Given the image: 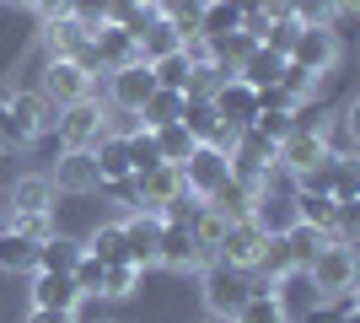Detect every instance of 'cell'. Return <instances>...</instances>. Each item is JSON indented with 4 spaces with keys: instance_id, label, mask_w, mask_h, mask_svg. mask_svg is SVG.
I'll use <instances>...</instances> for the list:
<instances>
[{
    "instance_id": "6da1fadb",
    "label": "cell",
    "mask_w": 360,
    "mask_h": 323,
    "mask_svg": "<svg viewBox=\"0 0 360 323\" xmlns=\"http://www.w3.org/2000/svg\"><path fill=\"white\" fill-rule=\"evenodd\" d=\"M253 286H258V275L231 270V264H221V259H205V270H199V296H205V308H210L215 323L237 318V308L253 296Z\"/></svg>"
},
{
    "instance_id": "7a4b0ae2",
    "label": "cell",
    "mask_w": 360,
    "mask_h": 323,
    "mask_svg": "<svg viewBox=\"0 0 360 323\" xmlns=\"http://www.w3.org/2000/svg\"><path fill=\"white\" fill-rule=\"evenodd\" d=\"M355 275H360V259L345 237H328L317 248V259L307 264V280H312L317 296H339V291H355Z\"/></svg>"
},
{
    "instance_id": "3957f363",
    "label": "cell",
    "mask_w": 360,
    "mask_h": 323,
    "mask_svg": "<svg viewBox=\"0 0 360 323\" xmlns=\"http://www.w3.org/2000/svg\"><path fill=\"white\" fill-rule=\"evenodd\" d=\"M54 135H60V151H91V146L108 135V108L97 103V97L60 108V119H54Z\"/></svg>"
},
{
    "instance_id": "277c9868",
    "label": "cell",
    "mask_w": 360,
    "mask_h": 323,
    "mask_svg": "<svg viewBox=\"0 0 360 323\" xmlns=\"http://www.w3.org/2000/svg\"><path fill=\"white\" fill-rule=\"evenodd\" d=\"M38 92H44L54 108L86 103V97H97V70H86L81 60H49V65H44V81H38Z\"/></svg>"
},
{
    "instance_id": "5b68a950",
    "label": "cell",
    "mask_w": 360,
    "mask_h": 323,
    "mask_svg": "<svg viewBox=\"0 0 360 323\" xmlns=\"http://www.w3.org/2000/svg\"><path fill=\"white\" fill-rule=\"evenodd\" d=\"M285 60L296 65V70H307L312 81H323L333 65L345 60V44H339V32H333V27H301Z\"/></svg>"
},
{
    "instance_id": "8992f818",
    "label": "cell",
    "mask_w": 360,
    "mask_h": 323,
    "mask_svg": "<svg viewBox=\"0 0 360 323\" xmlns=\"http://www.w3.org/2000/svg\"><path fill=\"white\" fill-rule=\"evenodd\" d=\"M178 178H183V189H188V194H194L199 205L210 200L215 189L226 184V178H231V156L226 151H215V146H194V151L183 156L178 162Z\"/></svg>"
},
{
    "instance_id": "52a82bcc",
    "label": "cell",
    "mask_w": 360,
    "mask_h": 323,
    "mask_svg": "<svg viewBox=\"0 0 360 323\" xmlns=\"http://www.w3.org/2000/svg\"><path fill=\"white\" fill-rule=\"evenodd\" d=\"M264 243H269V237L253 227V215H242V221H226V232H221V243H215L210 259H221V264H231V270H248V275H253Z\"/></svg>"
},
{
    "instance_id": "ba28073f",
    "label": "cell",
    "mask_w": 360,
    "mask_h": 323,
    "mask_svg": "<svg viewBox=\"0 0 360 323\" xmlns=\"http://www.w3.org/2000/svg\"><path fill=\"white\" fill-rule=\"evenodd\" d=\"M317 162H328V140H323V129H290L280 146H274V167L285 172V178H301V172H312Z\"/></svg>"
},
{
    "instance_id": "9c48e42d",
    "label": "cell",
    "mask_w": 360,
    "mask_h": 323,
    "mask_svg": "<svg viewBox=\"0 0 360 323\" xmlns=\"http://www.w3.org/2000/svg\"><path fill=\"white\" fill-rule=\"evenodd\" d=\"M253 227L264 237H285L296 227V184H280V189H253Z\"/></svg>"
},
{
    "instance_id": "30bf717a",
    "label": "cell",
    "mask_w": 360,
    "mask_h": 323,
    "mask_svg": "<svg viewBox=\"0 0 360 323\" xmlns=\"http://www.w3.org/2000/svg\"><path fill=\"white\" fill-rule=\"evenodd\" d=\"M178 124L199 140V146H215V151H226V156H231V146H237V129H226V124H221V113H215L210 97H183Z\"/></svg>"
},
{
    "instance_id": "8fae6325",
    "label": "cell",
    "mask_w": 360,
    "mask_h": 323,
    "mask_svg": "<svg viewBox=\"0 0 360 323\" xmlns=\"http://www.w3.org/2000/svg\"><path fill=\"white\" fill-rule=\"evenodd\" d=\"M119 232H124V259H129L140 275H146L150 264H156V243H162V215H156V210H129V215L119 221Z\"/></svg>"
},
{
    "instance_id": "7c38bea8",
    "label": "cell",
    "mask_w": 360,
    "mask_h": 323,
    "mask_svg": "<svg viewBox=\"0 0 360 323\" xmlns=\"http://www.w3.org/2000/svg\"><path fill=\"white\" fill-rule=\"evenodd\" d=\"M150 92H156V76H150V65H146V60H135V65H119V70H108V108L140 113Z\"/></svg>"
},
{
    "instance_id": "4fadbf2b",
    "label": "cell",
    "mask_w": 360,
    "mask_h": 323,
    "mask_svg": "<svg viewBox=\"0 0 360 323\" xmlns=\"http://www.w3.org/2000/svg\"><path fill=\"white\" fill-rule=\"evenodd\" d=\"M205 259H210V253L194 243V232L162 221V243H156V264H162V270H172V275H199Z\"/></svg>"
},
{
    "instance_id": "5bb4252c",
    "label": "cell",
    "mask_w": 360,
    "mask_h": 323,
    "mask_svg": "<svg viewBox=\"0 0 360 323\" xmlns=\"http://www.w3.org/2000/svg\"><path fill=\"white\" fill-rule=\"evenodd\" d=\"M6 108H11V119H16V135L27 140H38V135H49V129H54V119H60V108L49 103L44 92H38V87H32V92H6Z\"/></svg>"
},
{
    "instance_id": "9a60e30c",
    "label": "cell",
    "mask_w": 360,
    "mask_h": 323,
    "mask_svg": "<svg viewBox=\"0 0 360 323\" xmlns=\"http://www.w3.org/2000/svg\"><path fill=\"white\" fill-rule=\"evenodd\" d=\"M54 194H97L103 189V172H97V156L91 151H60V167L49 172Z\"/></svg>"
},
{
    "instance_id": "2e32d148",
    "label": "cell",
    "mask_w": 360,
    "mask_h": 323,
    "mask_svg": "<svg viewBox=\"0 0 360 323\" xmlns=\"http://www.w3.org/2000/svg\"><path fill=\"white\" fill-rule=\"evenodd\" d=\"M210 103H215V113H221V124H226V129H237V135L253 124V113H258V92L242 76H226L221 87H215Z\"/></svg>"
},
{
    "instance_id": "e0dca14e",
    "label": "cell",
    "mask_w": 360,
    "mask_h": 323,
    "mask_svg": "<svg viewBox=\"0 0 360 323\" xmlns=\"http://www.w3.org/2000/svg\"><path fill=\"white\" fill-rule=\"evenodd\" d=\"M91 54H97V70H119V65H135L140 54H135V38L119 27V22H97L91 27Z\"/></svg>"
},
{
    "instance_id": "ac0fdd59",
    "label": "cell",
    "mask_w": 360,
    "mask_h": 323,
    "mask_svg": "<svg viewBox=\"0 0 360 323\" xmlns=\"http://www.w3.org/2000/svg\"><path fill=\"white\" fill-rule=\"evenodd\" d=\"M6 210H16V215H49L54 210V184H49V172H22V178L6 189Z\"/></svg>"
},
{
    "instance_id": "d6986e66",
    "label": "cell",
    "mask_w": 360,
    "mask_h": 323,
    "mask_svg": "<svg viewBox=\"0 0 360 323\" xmlns=\"http://www.w3.org/2000/svg\"><path fill=\"white\" fill-rule=\"evenodd\" d=\"M86 302L75 275H44V270H32V308H54V312H75Z\"/></svg>"
},
{
    "instance_id": "ffe728a7",
    "label": "cell",
    "mask_w": 360,
    "mask_h": 323,
    "mask_svg": "<svg viewBox=\"0 0 360 323\" xmlns=\"http://www.w3.org/2000/svg\"><path fill=\"white\" fill-rule=\"evenodd\" d=\"M86 44H91V27H81L70 11L44 22V49H49V60H75Z\"/></svg>"
},
{
    "instance_id": "44dd1931",
    "label": "cell",
    "mask_w": 360,
    "mask_h": 323,
    "mask_svg": "<svg viewBox=\"0 0 360 323\" xmlns=\"http://www.w3.org/2000/svg\"><path fill=\"white\" fill-rule=\"evenodd\" d=\"M81 259H86L81 237H65V232H54L49 243H38V264H32V270H44V275H70Z\"/></svg>"
},
{
    "instance_id": "7402d4cb",
    "label": "cell",
    "mask_w": 360,
    "mask_h": 323,
    "mask_svg": "<svg viewBox=\"0 0 360 323\" xmlns=\"http://www.w3.org/2000/svg\"><path fill=\"white\" fill-rule=\"evenodd\" d=\"M231 323H290V308L280 302V291H274V286H264V280H258L253 296L237 308V318H231Z\"/></svg>"
},
{
    "instance_id": "603a6c76",
    "label": "cell",
    "mask_w": 360,
    "mask_h": 323,
    "mask_svg": "<svg viewBox=\"0 0 360 323\" xmlns=\"http://www.w3.org/2000/svg\"><path fill=\"white\" fill-rule=\"evenodd\" d=\"M135 184H140V205H146V210H162L172 194H183V178H178V167H172V162H162V167L140 172Z\"/></svg>"
},
{
    "instance_id": "cb8c5ba5",
    "label": "cell",
    "mask_w": 360,
    "mask_h": 323,
    "mask_svg": "<svg viewBox=\"0 0 360 323\" xmlns=\"http://www.w3.org/2000/svg\"><path fill=\"white\" fill-rule=\"evenodd\" d=\"M172 49H183V38H178V27L167 22V16H150L146 27H140V38H135V54L140 60H162V54H172Z\"/></svg>"
},
{
    "instance_id": "d4e9b609",
    "label": "cell",
    "mask_w": 360,
    "mask_h": 323,
    "mask_svg": "<svg viewBox=\"0 0 360 323\" xmlns=\"http://www.w3.org/2000/svg\"><path fill=\"white\" fill-rule=\"evenodd\" d=\"M205 210H215L221 221H242V215L253 210V184H242V178H226V184L215 189L210 200H205Z\"/></svg>"
},
{
    "instance_id": "484cf974",
    "label": "cell",
    "mask_w": 360,
    "mask_h": 323,
    "mask_svg": "<svg viewBox=\"0 0 360 323\" xmlns=\"http://www.w3.org/2000/svg\"><path fill=\"white\" fill-rule=\"evenodd\" d=\"M32 264H38V243L11 227H0V270L6 275H32Z\"/></svg>"
},
{
    "instance_id": "4316f807",
    "label": "cell",
    "mask_w": 360,
    "mask_h": 323,
    "mask_svg": "<svg viewBox=\"0 0 360 323\" xmlns=\"http://www.w3.org/2000/svg\"><path fill=\"white\" fill-rule=\"evenodd\" d=\"M280 70H285V54H274V49H264V44H258L253 54L242 60V70H237V76L248 81L253 92H264V87H274V81H280Z\"/></svg>"
},
{
    "instance_id": "83f0119b",
    "label": "cell",
    "mask_w": 360,
    "mask_h": 323,
    "mask_svg": "<svg viewBox=\"0 0 360 323\" xmlns=\"http://www.w3.org/2000/svg\"><path fill=\"white\" fill-rule=\"evenodd\" d=\"M150 76H156V87L188 97V87H194V65H188L183 49H172V54H162V60H150Z\"/></svg>"
},
{
    "instance_id": "f1b7e54d",
    "label": "cell",
    "mask_w": 360,
    "mask_h": 323,
    "mask_svg": "<svg viewBox=\"0 0 360 323\" xmlns=\"http://www.w3.org/2000/svg\"><path fill=\"white\" fill-rule=\"evenodd\" d=\"M264 286H280L285 275H296V259H290V248H285V237H269L264 243V253H258V270H253Z\"/></svg>"
},
{
    "instance_id": "f546056e",
    "label": "cell",
    "mask_w": 360,
    "mask_h": 323,
    "mask_svg": "<svg viewBox=\"0 0 360 323\" xmlns=\"http://www.w3.org/2000/svg\"><path fill=\"white\" fill-rule=\"evenodd\" d=\"M253 49H258V44L248 38V32H226V38H215V44H210V60H215V70H221V76H237L242 60H248Z\"/></svg>"
},
{
    "instance_id": "4dcf8cb0",
    "label": "cell",
    "mask_w": 360,
    "mask_h": 323,
    "mask_svg": "<svg viewBox=\"0 0 360 323\" xmlns=\"http://www.w3.org/2000/svg\"><path fill=\"white\" fill-rule=\"evenodd\" d=\"M178 113H183V92H167V87H156L135 119L146 124V129H162V124H178Z\"/></svg>"
},
{
    "instance_id": "1f68e13d",
    "label": "cell",
    "mask_w": 360,
    "mask_h": 323,
    "mask_svg": "<svg viewBox=\"0 0 360 323\" xmlns=\"http://www.w3.org/2000/svg\"><path fill=\"white\" fill-rule=\"evenodd\" d=\"M242 27V11L231 6V0H215V6H199V38H226V32Z\"/></svg>"
},
{
    "instance_id": "d6a6232c",
    "label": "cell",
    "mask_w": 360,
    "mask_h": 323,
    "mask_svg": "<svg viewBox=\"0 0 360 323\" xmlns=\"http://www.w3.org/2000/svg\"><path fill=\"white\" fill-rule=\"evenodd\" d=\"M328 243V232H317V227H307V221H296V227L285 232V248H290V259H296V270L307 275V264L317 259V248Z\"/></svg>"
},
{
    "instance_id": "836d02e7",
    "label": "cell",
    "mask_w": 360,
    "mask_h": 323,
    "mask_svg": "<svg viewBox=\"0 0 360 323\" xmlns=\"http://www.w3.org/2000/svg\"><path fill=\"white\" fill-rule=\"evenodd\" d=\"M91 156H97V172L108 178H129V151H124V135H103L97 146H91Z\"/></svg>"
},
{
    "instance_id": "e575fe53",
    "label": "cell",
    "mask_w": 360,
    "mask_h": 323,
    "mask_svg": "<svg viewBox=\"0 0 360 323\" xmlns=\"http://www.w3.org/2000/svg\"><path fill=\"white\" fill-rule=\"evenodd\" d=\"M81 248H86L91 259H103V264H129V259H124V232H119V221H103V227L91 232Z\"/></svg>"
},
{
    "instance_id": "d590c367",
    "label": "cell",
    "mask_w": 360,
    "mask_h": 323,
    "mask_svg": "<svg viewBox=\"0 0 360 323\" xmlns=\"http://www.w3.org/2000/svg\"><path fill=\"white\" fill-rule=\"evenodd\" d=\"M124 151H129V172H150V167H162V151H156V135H150L146 124H140L135 135H124Z\"/></svg>"
},
{
    "instance_id": "8d00e7d4",
    "label": "cell",
    "mask_w": 360,
    "mask_h": 323,
    "mask_svg": "<svg viewBox=\"0 0 360 323\" xmlns=\"http://www.w3.org/2000/svg\"><path fill=\"white\" fill-rule=\"evenodd\" d=\"M150 135H156V151H162V162H172V167H178L183 156H188V151L199 146V140L188 135L183 124H162V129H150Z\"/></svg>"
},
{
    "instance_id": "74e56055",
    "label": "cell",
    "mask_w": 360,
    "mask_h": 323,
    "mask_svg": "<svg viewBox=\"0 0 360 323\" xmlns=\"http://www.w3.org/2000/svg\"><path fill=\"white\" fill-rule=\"evenodd\" d=\"M290 6V16H296L301 27H333L339 22V6L333 0H285Z\"/></svg>"
},
{
    "instance_id": "f35d334b",
    "label": "cell",
    "mask_w": 360,
    "mask_h": 323,
    "mask_svg": "<svg viewBox=\"0 0 360 323\" xmlns=\"http://www.w3.org/2000/svg\"><path fill=\"white\" fill-rule=\"evenodd\" d=\"M135 286H140V270H135V264H108V270H103V296H113V302L135 296Z\"/></svg>"
},
{
    "instance_id": "ab89813d",
    "label": "cell",
    "mask_w": 360,
    "mask_h": 323,
    "mask_svg": "<svg viewBox=\"0 0 360 323\" xmlns=\"http://www.w3.org/2000/svg\"><path fill=\"white\" fill-rule=\"evenodd\" d=\"M188 232H194V243L205 248V253H215V243H221V232H226V221H221L215 210H205V205H199L194 221H188Z\"/></svg>"
},
{
    "instance_id": "60d3db41",
    "label": "cell",
    "mask_w": 360,
    "mask_h": 323,
    "mask_svg": "<svg viewBox=\"0 0 360 323\" xmlns=\"http://www.w3.org/2000/svg\"><path fill=\"white\" fill-rule=\"evenodd\" d=\"M6 227H11V232H22V237H32V243H49V237H54V232H60V227H54V221H49V215H6Z\"/></svg>"
},
{
    "instance_id": "b9f144b4",
    "label": "cell",
    "mask_w": 360,
    "mask_h": 323,
    "mask_svg": "<svg viewBox=\"0 0 360 323\" xmlns=\"http://www.w3.org/2000/svg\"><path fill=\"white\" fill-rule=\"evenodd\" d=\"M103 270H108V264H103V259H91V253L70 270L75 286H81V296H103Z\"/></svg>"
},
{
    "instance_id": "7bdbcfd3",
    "label": "cell",
    "mask_w": 360,
    "mask_h": 323,
    "mask_svg": "<svg viewBox=\"0 0 360 323\" xmlns=\"http://www.w3.org/2000/svg\"><path fill=\"white\" fill-rule=\"evenodd\" d=\"M194 210H199V200L188 194V189H183V194H172V200H167L156 215H162L167 227H188V221H194Z\"/></svg>"
},
{
    "instance_id": "ee69618b",
    "label": "cell",
    "mask_w": 360,
    "mask_h": 323,
    "mask_svg": "<svg viewBox=\"0 0 360 323\" xmlns=\"http://www.w3.org/2000/svg\"><path fill=\"white\" fill-rule=\"evenodd\" d=\"M296 32H301V22H296V16H280V22H269V38H264V49H274V54H290Z\"/></svg>"
},
{
    "instance_id": "f6af8a7d",
    "label": "cell",
    "mask_w": 360,
    "mask_h": 323,
    "mask_svg": "<svg viewBox=\"0 0 360 323\" xmlns=\"http://www.w3.org/2000/svg\"><path fill=\"white\" fill-rule=\"evenodd\" d=\"M0 151H6V156L27 151V140L16 135V119H11V108H6V92H0Z\"/></svg>"
},
{
    "instance_id": "bcb514c9",
    "label": "cell",
    "mask_w": 360,
    "mask_h": 323,
    "mask_svg": "<svg viewBox=\"0 0 360 323\" xmlns=\"http://www.w3.org/2000/svg\"><path fill=\"white\" fill-rule=\"evenodd\" d=\"M70 16L81 27H97V22H108V0H70Z\"/></svg>"
},
{
    "instance_id": "7dc6e473",
    "label": "cell",
    "mask_w": 360,
    "mask_h": 323,
    "mask_svg": "<svg viewBox=\"0 0 360 323\" xmlns=\"http://www.w3.org/2000/svg\"><path fill=\"white\" fill-rule=\"evenodd\" d=\"M32 11H38V22H49V16H65L70 11V0H27Z\"/></svg>"
},
{
    "instance_id": "c3c4849f",
    "label": "cell",
    "mask_w": 360,
    "mask_h": 323,
    "mask_svg": "<svg viewBox=\"0 0 360 323\" xmlns=\"http://www.w3.org/2000/svg\"><path fill=\"white\" fill-rule=\"evenodd\" d=\"M27 323H75V312H54V308H32Z\"/></svg>"
},
{
    "instance_id": "681fc988",
    "label": "cell",
    "mask_w": 360,
    "mask_h": 323,
    "mask_svg": "<svg viewBox=\"0 0 360 323\" xmlns=\"http://www.w3.org/2000/svg\"><path fill=\"white\" fill-rule=\"evenodd\" d=\"M333 6H339V16H355L360 11V0H333Z\"/></svg>"
},
{
    "instance_id": "f907efd6",
    "label": "cell",
    "mask_w": 360,
    "mask_h": 323,
    "mask_svg": "<svg viewBox=\"0 0 360 323\" xmlns=\"http://www.w3.org/2000/svg\"><path fill=\"white\" fill-rule=\"evenodd\" d=\"M339 323H360V312H349V318H339Z\"/></svg>"
},
{
    "instance_id": "816d5d0a",
    "label": "cell",
    "mask_w": 360,
    "mask_h": 323,
    "mask_svg": "<svg viewBox=\"0 0 360 323\" xmlns=\"http://www.w3.org/2000/svg\"><path fill=\"white\" fill-rule=\"evenodd\" d=\"M0 227H6V200H0Z\"/></svg>"
},
{
    "instance_id": "f5cc1de1",
    "label": "cell",
    "mask_w": 360,
    "mask_h": 323,
    "mask_svg": "<svg viewBox=\"0 0 360 323\" xmlns=\"http://www.w3.org/2000/svg\"><path fill=\"white\" fill-rule=\"evenodd\" d=\"M199 6H215V0H199Z\"/></svg>"
},
{
    "instance_id": "db71d44e",
    "label": "cell",
    "mask_w": 360,
    "mask_h": 323,
    "mask_svg": "<svg viewBox=\"0 0 360 323\" xmlns=\"http://www.w3.org/2000/svg\"><path fill=\"white\" fill-rule=\"evenodd\" d=\"M140 6H156V0H140Z\"/></svg>"
},
{
    "instance_id": "11a10c76",
    "label": "cell",
    "mask_w": 360,
    "mask_h": 323,
    "mask_svg": "<svg viewBox=\"0 0 360 323\" xmlns=\"http://www.w3.org/2000/svg\"><path fill=\"white\" fill-rule=\"evenodd\" d=\"M97 323H108V318H97Z\"/></svg>"
}]
</instances>
